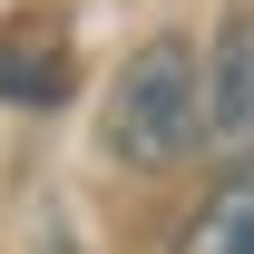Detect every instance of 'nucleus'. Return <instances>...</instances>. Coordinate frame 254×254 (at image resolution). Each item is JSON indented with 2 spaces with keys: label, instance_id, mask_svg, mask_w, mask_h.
<instances>
[{
  "label": "nucleus",
  "instance_id": "nucleus-1",
  "mask_svg": "<svg viewBox=\"0 0 254 254\" xmlns=\"http://www.w3.org/2000/svg\"><path fill=\"white\" fill-rule=\"evenodd\" d=\"M195 137H205V59L176 30H157L147 49H127L118 88L98 108V147L118 166H137V176H157V166L186 157Z\"/></svg>",
  "mask_w": 254,
  "mask_h": 254
},
{
  "label": "nucleus",
  "instance_id": "nucleus-2",
  "mask_svg": "<svg viewBox=\"0 0 254 254\" xmlns=\"http://www.w3.org/2000/svg\"><path fill=\"white\" fill-rule=\"evenodd\" d=\"M68 78H78V39H68L59 0H20L0 20V98L10 108H59Z\"/></svg>",
  "mask_w": 254,
  "mask_h": 254
},
{
  "label": "nucleus",
  "instance_id": "nucleus-3",
  "mask_svg": "<svg viewBox=\"0 0 254 254\" xmlns=\"http://www.w3.org/2000/svg\"><path fill=\"white\" fill-rule=\"evenodd\" d=\"M205 137L215 147H245L254 137V0L225 10L215 49H205Z\"/></svg>",
  "mask_w": 254,
  "mask_h": 254
},
{
  "label": "nucleus",
  "instance_id": "nucleus-4",
  "mask_svg": "<svg viewBox=\"0 0 254 254\" xmlns=\"http://www.w3.org/2000/svg\"><path fill=\"white\" fill-rule=\"evenodd\" d=\"M176 254H254V166L205 186V205L176 225Z\"/></svg>",
  "mask_w": 254,
  "mask_h": 254
}]
</instances>
